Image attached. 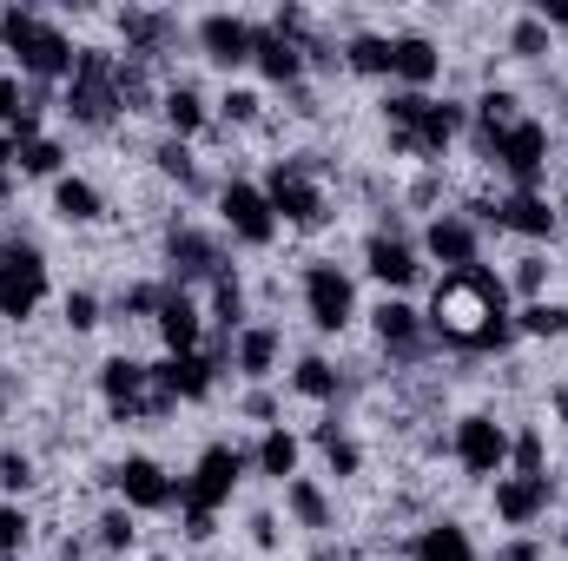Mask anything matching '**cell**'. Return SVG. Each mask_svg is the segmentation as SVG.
Here are the masks:
<instances>
[{"label": "cell", "instance_id": "cell-1", "mask_svg": "<svg viewBox=\"0 0 568 561\" xmlns=\"http://www.w3.org/2000/svg\"><path fill=\"white\" fill-rule=\"evenodd\" d=\"M429 344L443 350H463V357H489L516 337V304H509V278L489 272V265H469V272H443L436 290L424 304Z\"/></svg>", "mask_w": 568, "mask_h": 561}, {"label": "cell", "instance_id": "cell-2", "mask_svg": "<svg viewBox=\"0 0 568 561\" xmlns=\"http://www.w3.org/2000/svg\"><path fill=\"white\" fill-rule=\"evenodd\" d=\"M245 469H252V449L212 442V449L192 462V476H179V516H185V536H192V542H212V529H219V509L239 496Z\"/></svg>", "mask_w": 568, "mask_h": 561}, {"label": "cell", "instance_id": "cell-3", "mask_svg": "<svg viewBox=\"0 0 568 561\" xmlns=\"http://www.w3.org/2000/svg\"><path fill=\"white\" fill-rule=\"evenodd\" d=\"M0 47H7V53L20 60V73L40 80V86H67L73 67H80L73 33H67L60 20L33 13V7H7V13H0Z\"/></svg>", "mask_w": 568, "mask_h": 561}, {"label": "cell", "instance_id": "cell-4", "mask_svg": "<svg viewBox=\"0 0 568 561\" xmlns=\"http://www.w3.org/2000/svg\"><path fill=\"white\" fill-rule=\"evenodd\" d=\"M384 126H390V152H404V159H443L456 133H469V106L436 100V93H397L390 86Z\"/></svg>", "mask_w": 568, "mask_h": 561}, {"label": "cell", "instance_id": "cell-5", "mask_svg": "<svg viewBox=\"0 0 568 561\" xmlns=\"http://www.w3.org/2000/svg\"><path fill=\"white\" fill-rule=\"evenodd\" d=\"M549 126L536 120V113H523V120H509V126H496V133H476V152L509 178V192H542V178H549Z\"/></svg>", "mask_w": 568, "mask_h": 561}, {"label": "cell", "instance_id": "cell-6", "mask_svg": "<svg viewBox=\"0 0 568 561\" xmlns=\"http://www.w3.org/2000/svg\"><path fill=\"white\" fill-rule=\"evenodd\" d=\"M60 113L73 120V126H113L126 106H120V60L106 53V47H80V67H73V80L60 86Z\"/></svg>", "mask_w": 568, "mask_h": 561}, {"label": "cell", "instance_id": "cell-7", "mask_svg": "<svg viewBox=\"0 0 568 561\" xmlns=\"http://www.w3.org/2000/svg\"><path fill=\"white\" fill-rule=\"evenodd\" d=\"M258 185H265V198H272L278 225L317 232V225L331 218V192H324V178H317V172H311L304 159H272V172H265Z\"/></svg>", "mask_w": 568, "mask_h": 561}, {"label": "cell", "instance_id": "cell-8", "mask_svg": "<svg viewBox=\"0 0 568 561\" xmlns=\"http://www.w3.org/2000/svg\"><path fill=\"white\" fill-rule=\"evenodd\" d=\"M47 252L33 238H0V317L27 324L47 304Z\"/></svg>", "mask_w": 568, "mask_h": 561}, {"label": "cell", "instance_id": "cell-9", "mask_svg": "<svg viewBox=\"0 0 568 561\" xmlns=\"http://www.w3.org/2000/svg\"><path fill=\"white\" fill-rule=\"evenodd\" d=\"M219 225H225L232 245H252V252H272L278 232H284L258 178H225V185H219Z\"/></svg>", "mask_w": 568, "mask_h": 561}, {"label": "cell", "instance_id": "cell-10", "mask_svg": "<svg viewBox=\"0 0 568 561\" xmlns=\"http://www.w3.org/2000/svg\"><path fill=\"white\" fill-rule=\"evenodd\" d=\"M449 456H456V469H463L469 482L509 476V422H496L489 410L456 417V429H449Z\"/></svg>", "mask_w": 568, "mask_h": 561}, {"label": "cell", "instance_id": "cell-11", "mask_svg": "<svg viewBox=\"0 0 568 561\" xmlns=\"http://www.w3.org/2000/svg\"><path fill=\"white\" fill-rule=\"evenodd\" d=\"M304 317L324 330V337H337V330H351L357 324V278L344 272V265H331V258H317V265H304Z\"/></svg>", "mask_w": 568, "mask_h": 561}, {"label": "cell", "instance_id": "cell-12", "mask_svg": "<svg viewBox=\"0 0 568 561\" xmlns=\"http://www.w3.org/2000/svg\"><path fill=\"white\" fill-rule=\"evenodd\" d=\"M100 397H106V410L120 422H145V417H159V410H172L165 390H159V370L133 364V357H106L100 364Z\"/></svg>", "mask_w": 568, "mask_h": 561}, {"label": "cell", "instance_id": "cell-13", "mask_svg": "<svg viewBox=\"0 0 568 561\" xmlns=\"http://www.w3.org/2000/svg\"><path fill=\"white\" fill-rule=\"evenodd\" d=\"M113 496L133 509V516H165V509H179V476L159 462V456H120L113 462Z\"/></svg>", "mask_w": 568, "mask_h": 561}, {"label": "cell", "instance_id": "cell-14", "mask_svg": "<svg viewBox=\"0 0 568 561\" xmlns=\"http://www.w3.org/2000/svg\"><path fill=\"white\" fill-rule=\"evenodd\" d=\"M417 252H424V265L469 272V265H483V225L469 212H436L424 232H417Z\"/></svg>", "mask_w": 568, "mask_h": 561}, {"label": "cell", "instance_id": "cell-15", "mask_svg": "<svg viewBox=\"0 0 568 561\" xmlns=\"http://www.w3.org/2000/svg\"><path fill=\"white\" fill-rule=\"evenodd\" d=\"M364 272L384 284V297H404L410 284L424 278V252H417V238H410V232L377 225V232L364 238Z\"/></svg>", "mask_w": 568, "mask_h": 561}, {"label": "cell", "instance_id": "cell-16", "mask_svg": "<svg viewBox=\"0 0 568 561\" xmlns=\"http://www.w3.org/2000/svg\"><path fill=\"white\" fill-rule=\"evenodd\" d=\"M489 509H496V522H503V529L529 536V529L556 509V482H549V476H516V469H509V476H496V482H489Z\"/></svg>", "mask_w": 568, "mask_h": 561}, {"label": "cell", "instance_id": "cell-17", "mask_svg": "<svg viewBox=\"0 0 568 561\" xmlns=\"http://www.w3.org/2000/svg\"><path fill=\"white\" fill-rule=\"evenodd\" d=\"M496 232H509V238H529V245H542V238H556L562 232V212H556V198L549 192H503L496 205H476Z\"/></svg>", "mask_w": 568, "mask_h": 561}, {"label": "cell", "instance_id": "cell-18", "mask_svg": "<svg viewBox=\"0 0 568 561\" xmlns=\"http://www.w3.org/2000/svg\"><path fill=\"white\" fill-rule=\"evenodd\" d=\"M192 40H199V53L212 60V67H252V53H258V20H245V13H199V27H192Z\"/></svg>", "mask_w": 568, "mask_h": 561}, {"label": "cell", "instance_id": "cell-19", "mask_svg": "<svg viewBox=\"0 0 568 561\" xmlns=\"http://www.w3.org/2000/svg\"><path fill=\"white\" fill-rule=\"evenodd\" d=\"M371 337L397 357V364H417L429 350V324H424V310L410 304V297H384L377 310H371Z\"/></svg>", "mask_w": 568, "mask_h": 561}, {"label": "cell", "instance_id": "cell-20", "mask_svg": "<svg viewBox=\"0 0 568 561\" xmlns=\"http://www.w3.org/2000/svg\"><path fill=\"white\" fill-rule=\"evenodd\" d=\"M152 330H159L165 357H192V350H205V310H199V297H192L185 284H172L165 304L152 310Z\"/></svg>", "mask_w": 568, "mask_h": 561}, {"label": "cell", "instance_id": "cell-21", "mask_svg": "<svg viewBox=\"0 0 568 561\" xmlns=\"http://www.w3.org/2000/svg\"><path fill=\"white\" fill-rule=\"evenodd\" d=\"M225 364H232L225 350H192V357H165V364H152V370H159L165 404H199V397H212V384H219Z\"/></svg>", "mask_w": 568, "mask_h": 561}, {"label": "cell", "instance_id": "cell-22", "mask_svg": "<svg viewBox=\"0 0 568 561\" xmlns=\"http://www.w3.org/2000/svg\"><path fill=\"white\" fill-rule=\"evenodd\" d=\"M165 265H172V284L179 278H219V272H232L225 265V245L212 238V232H199V225H172L165 232Z\"/></svg>", "mask_w": 568, "mask_h": 561}, {"label": "cell", "instance_id": "cell-23", "mask_svg": "<svg viewBox=\"0 0 568 561\" xmlns=\"http://www.w3.org/2000/svg\"><path fill=\"white\" fill-rule=\"evenodd\" d=\"M443 80V47L429 33H390V86L397 93H429Z\"/></svg>", "mask_w": 568, "mask_h": 561}, {"label": "cell", "instance_id": "cell-24", "mask_svg": "<svg viewBox=\"0 0 568 561\" xmlns=\"http://www.w3.org/2000/svg\"><path fill=\"white\" fill-rule=\"evenodd\" d=\"M225 357H232V370H239V377L265 384V377L278 370V357H284V330H278V324H245V330L225 344Z\"/></svg>", "mask_w": 568, "mask_h": 561}, {"label": "cell", "instance_id": "cell-25", "mask_svg": "<svg viewBox=\"0 0 568 561\" xmlns=\"http://www.w3.org/2000/svg\"><path fill=\"white\" fill-rule=\"evenodd\" d=\"M404 555L410 561H483V549H476V536L463 529V522H424L410 542H404Z\"/></svg>", "mask_w": 568, "mask_h": 561}, {"label": "cell", "instance_id": "cell-26", "mask_svg": "<svg viewBox=\"0 0 568 561\" xmlns=\"http://www.w3.org/2000/svg\"><path fill=\"white\" fill-rule=\"evenodd\" d=\"M284 516H291L304 536H331V529H337V509H331V496H324L317 476H291V482H284Z\"/></svg>", "mask_w": 568, "mask_h": 561}, {"label": "cell", "instance_id": "cell-27", "mask_svg": "<svg viewBox=\"0 0 568 561\" xmlns=\"http://www.w3.org/2000/svg\"><path fill=\"white\" fill-rule=\"evenodd\" d=\"M252 67L272 80V86H297L304 73H311V60H304V47L278 33V27H258V53H252Z\"/></svg>", "mask_w": 568, "mask_h": 561}, {"label": "cell", "instance_id": "cell-28", "mask_svg": "<svg viewBox=\"0 0 568 561\" xmlns=\"http://www.w3.org/2000/svg\"><path fill=\"white\" fill-rule=\"evenodd\" d=\"M120 33H126V60H159V53L179 40V20H172V13L126 7V13H120Z\"/></svg>", "mask_w": 568, "mask_h": 561}, {"label": "cell", "instance_id": "cell-29", "mask_svg": "<svg viewBox=\"0 0 568 561\" xmlns=\"http://www.w3.org/2000/svg\"><path fill=\"white\" fill-rule=\"evenodd\" d=\"M297 462H304V436H291L284 422H272V429L258 436V449H252V469H258L265 482H278V489H284L291 476H304Z\"/></svg>", "mask_w": 568, "mask_h": 561}, {"label": "cell", "instance_id": "cell-30", "mask_svg": "<svg viewBox=\"0 0 568 561\" xmlns=\"http://www.w3.org/2000/svg\"><path fill=\"white\" fill-rule=\"evenodd\" d=\"M53 212H60L67 225H100V218H106V192H100L87 172H67V178H53Z\"/></svg>", "mask_w": 568, "mask_h": 561}, {"label": "cell", "instance_id": "cell-31", "mask_svg": "<svg viewBox=\"0 0 568 561\" xmlns=\"http://www.w3.org/2000/svg\"><path fill=\"white\" fill-rule=\"evenodd\" d=\"M284 384H291V397H304V404H337V397H344V370H337L331 357H317V350L297 357Z\"/></svg>", "mask_w": 568, "mask_h": 561}, {"label": "cell", "instance_id": "cell-32", "mask_svg": "<svg viewBox=\"0 0 568 561\" xmlns=\"http://www.w3.org/2000/svg\"><path fill=\"white\" fill-rule=\"evenodd\" d=\"M159 106H165V126H172V140H199L205 133V120H212V106H205V93L199 86H165L159 93Z\"/></svg>", "mask_w": 568, "mask_h": 561}, {"label": "cell", "instance_id": "cell-33", "mask_svg": "<svg viewBox=\"0 0 568 561\" xmlns=\"http://www.w3.org/2000/svg\"><path fill=\"white\" fill-rule=\"evenodd\" d=\"M317 449H324V469H331L337 482L364 476V442H357L344 422H317Z\"/></svg>", "mask_w": 568, "mask_h": 561}, {"label": "cell", "instance_id": "cell-34", "mask_svg": "<svg viewBox=\"0 0 568 561\" xmlns=\"http://www.w3.org/2000/svg\"><path fill=\"white\" fill-rule=\"evenodd\" d=\"M212 324L225 330V344L252 324V310H245V284H239V272H219L212 278Z\"/></svg>", "mask_w": 568, "mask_h": 561}, {"label": "cell", "instance_id": "cell-35", "mask_svg": "<svg viewBox=\"0 0 568 561\" xmlns=\"http://www.w3.org/2000/svg\"><path fill=\"white\" fill-rule=\"evenodd\" d=\"M344 67L351 73H371V80H390V33H351L344 47Z\"/></svg>", "mask_w": 568, "mask_h": 561}, {"label": "cell", "instance_id": "cell-36", "mask_svg": "<svg viewBox=\"0 0 568 561\" xmlns=\"http://www.w3.org/2000/svg\"><path fill=\"white\" fill-rule=\"evenodd\" d=\"M13 172H20V178H67V145L40 133V140H27L13 152Z\"/></svg>", "mask_w": 568, "mask_h": 561}, {"label": "cell", "instance_id": "cell-37", "mask_svg": "<svg viewBox=\"0 0 568 561\" xmlns=\"http://www.w3.org/2000/svg\"><path fill=\"white\" fill-rule=\"evenodd\" d=\"M516 337H568V304L556 297H536L516 310Z\"/></svg>", "mask_w": 568, "mask_h": 561}, {"label": "cell", "instance_id": "cell-38", "mask_svg": "<svg viewBox=\"0 0 568 561\" xmlns=\"http://www.w3.org/2000/svg\"><path fill=\"white\" fill-rule=\"evenodd\" d=\"M93 542H100L106 555H126V549L140 542V529H133V509H126V502H113V509L93 522Z\"/></svg>", "mask_w": 568, "mask_h": 561}, {"label": "cell", "instance_id": "cell-39", "mask_svg": "<svg viewBox=\"0 0 568 561\" xmlns=\"http://www.w3.org/2000/svg\"><path fill=\"white\" fill-rule=\"evenodd\" d=\"M27 542H33V516L20 502H0V561H13Z\"/></svg>", "mask_w": 568, "mask_h": 561}, {"label": "cell", "instance_id": "cell-40", "mask_svg": "<svg viewBox=\"0 0 568 561\" xmlns=\"http://www.w3.org/2000/svg\"><path fill=\"white\" fill-rule=\"evenodd\" d=\"M509 53H516V60H542V53H549V27H542L536 13H523V20L509 27Z\"/></svg>", "mask_w": 568, "mask_h": 561}, {"label": "cell", "instance_id": "cell-41", "mask_svg": "<svg viewBox=\"0 0 568 561\" xmlns=\"http://www.w3.org/2000/svg\"><path fill=\"white\" fill-rule=\"evenodd\" d=\"M0 489L7 496H27L33 489V456L27 449H0Z\"/></svg>", "mask_w": 568, "mask_h": 561}, {"label": "cell", "instance_id": "cell-42", "mask_svg": "<svg viewBox=\"0 0 568 561\" xmlns=\"http://www.w3.org/2000/svg\"><path fill=\"white\" fill-rule=\"evenodd\" d=\"M67 330H100V297L93 290H67Z\"/></svg>", "mask_w": 568, "mask_h": 561}, {"label": "cell", "instance_id": "cell-43", "mask_svg": "<svg viewBox=\"0 0 568 561\" xmlns=\"http://www.w3.org/2000/svg\"><path fill=\"white\" fill-rule=\"evenodd\" d=\"M258 106H265V100H258V93H252V86H232V93H225V100H219V113H225V120H232V126H252V120H258Z\"/></svg>", "mask_w": 568, "mask_h": 561}, {"label": "cell", "instance_id": "cell-44", "mask_svg": "<svg viewBox=\"0 0 568 561\" xmlns=\"http://www.w3.org/2000/svg\"><path fill=\"white\" fill-rule=\"evenodd\" d=\"M496 561H549V549H542L536 536H509V542L496 549Z\"/></svg>", "mask_w": 568, "mask_h": 561}, {"label": "cell", "instance_id": "cell-45", "mask_svg": "<svg viewBox=\"0 0 568 561\" xmlns=\"http://www.w3.org/2000/svg\"><path fill=\"white\" fill-rule=\"evenodd\" d=\"M20 113H27V106H20V80H13V73H0V133H7Z\"/></svg>", "mask_w": 568, "mask_h": 561}, {"label": "cell", "instance_id": "cell-46", "mask_svg": "<svg viewBox=\"0 0 568 561\" xmlns=\"http://www.w3.org/2000/svg\"><path fill=\"white\" fill-rule=\"evenodd\" d=\"M549 404H556V417H562V429H568V384H556V390H549Z\"/></svg>", "mask_w": 568, "mask_h": 561}, {"label": "cell", "instance_id": "cell-47", "mask_svg": "<svg viewBox=\"0 0 568 561\" xmlns=\"http://www.w3.org/2000/svg\"><path fill=\"white\" fill-rule=\"evenodd\" d=\"M13 152H20V145H13V133H0V172H13Z\"/></svg>", "mask_w": 568, "mask_h": 561}]
</instances>
